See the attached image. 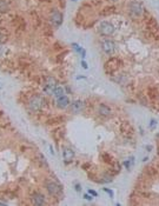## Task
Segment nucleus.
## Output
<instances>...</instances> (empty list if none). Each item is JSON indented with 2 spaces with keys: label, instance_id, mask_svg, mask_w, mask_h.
<instances>
[{
  "label": "nucleus",
  "instance_id": "obj_5",
  "mask_svg": "<svg viewBox=\"0 0 159 206\" xmlns=\"http://www.w3.org/2000/svg\"><path fill=\"white\" fill-rule=\"evenodd\" d=\"M51 21L55 27H59L63 24V14L59 11H53L51 14Z\"/></svg>",
  "mask_w": 159,
  "mask_h": 206
},
{
  "label": "nucleus",
  "instance_id": "obj_25",
  "mask_svg": "<svg viewBox=\"0 0 159 206\" xmlns=\"http://www.w3.org/2000/svg\"><path fill=\"white\" fill-rule=\"evenodd\" d=\"M146 148H147L149 151H151V150H152V146H150V145H149V146H146Z\"/></svg>",
  "mask_w": 159,
  "mask_h": 206
},
{
  "label": "nucleus",
  "instance_id": "obj_10",
  "mask_svg": "<svg viewBox=\"0 0 159 206\" xmlns=\"http://www.w3.org/2000/svg\"><path fill=\"white\" fill-rule=\"evenodd\" d=\"M70 105V99L66 96H63L60 98H57V106L59 108H66Z\"/></svg>",
  "mask_w": 159,
  "mask_h": 206
},
{
  "label": "nucleus",
  "instance_id": "obj_27",
  "mask_svg": "<svg viewBox=\"0 0 159 206\" xmlns=\"http://www.w3.org/2000/svg\"><path fill=\"white\" fill-rule=\"evenodd\" d=\"M0 42H1V37H0Z\"/></svg>",
  "mask_w": 159,
  "mask_h": 206
},
{
  "label": "nucleus",
  "instance_id": "obj_20",
  "mask_svg": "<svg viewBox=\"0 0 159 206\" xmlns=\"http://www.w3.org/2000/svg\"><path fill=\"white\" fill-rule=\"evenodd\" d=\"M84 198L86 200H92V199H93V196H91L90 193H87V194H84Z\"/></svg>",
  "mask_w": 159,
  "mask_h": 206
},
{
  "label": "nucleus",
  "instance_id": "obj_8",
  "mask_svg": "<svg viewBox=\"0 0 159 206\" xmlns=\"http://www.w3.org/2000/svg\"><path fill=\"white\" fill-rule=\"evenodd\" d=\"M63 155H64L65 163H66V164H68V163L73 159V157H74V152L72 151L71 148L64 147V148H63Z\"/></svg>",
  "mask_w": 159,
  "mask_h": 206
},
{
  "label": "nucleus",
  "instance_id": "obj_15",
  "mask_svg": "<svg viewBox=\"0 0 159 206\" xmlns=\"http://www.w3.org/2000/svg\"><path fill=\"white\" fill-rule=\"evenodd\" d=\"M71 46L73 47V50H74L75 52H78V53H80L81 52V50H83V47H80L78 44H75V42H72L71 44Z\"/></svg>",
  "mask_w": 159,
  "mask_h": 206
},
{
  "label": "nucleus",
  "instance_id": "obj_1",
  "mask_svg": "<svg viewBox=\"0 0 159 206\" xmlns=\"http://www.w3.org/2000/svg\"><path fill=\"white\" fill-rule=\"evenodd\" d=\"M28 106L32 111H39L41 110V107L44 106V99L40 96H34L33 98H31Z\"/></svg>",
  "mask_w": 159,
  "mask_h": 206
},
{
  "label": "nucleus",
  "instance_id": "obj_16",
  "mask_svg": "<svg viewBox=\"0 0 159 206\" xmlns=\"http://www.w3.org/2000/svg\"><path fill=\"white\" fill-rule=\"evenodd\" d=\"M131 164H133V158H131L130 160H126V162H124V166H125L127 170L131 167Z\"/></svg>",
  "mask_w": 159,
  "mask_h": 206
},
{
  "label": "nucleus",
  "instance_id": "obj_24",
  "mask_svg": "<svg viewBox=\"0 0 159 206\" xmlns=\"http://www.w3.org/2000/svg\"><path fill=\"white\" fill-rule=\"evenodd\" d=\"M50 150H51V153H52V154H54V151H53V147H52V146H50Z\"/></svg>",
  "mask_w": 159,
  "mask_h": 206
},
{
  "label": "nucleus",
  "instance_id": "obj_19",
  "mask_svg": "<svg viewBox=\"0 0 159 206\" xmlns=\"http://www.w3.org/2000/svg\"><path fill=\"white\" fill-rule=\"evenodd\" d=\"M157 125V121L154 120V119H152L151 120V123H150V128H154V126Z\"/></svg>",
  "mask_w": 159,
  "mask_h": 206
},
{
  "label": "nucleus",
  "instance_id": "obj_9",
  "mask_svg": "<svg viewBox=\"0 0 159 206\" xmlns=\"http://www.w3.org/2000/svg\"><path fill=\"white\" fill-rule=\"evenodd\" d=\"M83 110H84V104L80 100H75L71 104V111L73 113H80Z\"/></svg>",
  "mask_w": 159,
  "mask_h": 206
},
{
  "label": "nucleus",
  "instance_id": "obj_18",
  "mask_svg": "<svg viewBox=\"0 0 159 206\" xmlns=\"http://www.w3.org/2000/svg\"><path fill=\"white\" fill-rule=\"evenodd\" d=\"M87 193H90V194H91V196H93V197H97V196H98V193L95 192V191H93V190H90V189H88Z\"/></svg>",
  "mask_w": 159,
  "mask_h": 206
},
{
  "label": "nucleus",
  "instance_id": "obj_3",
  "mask_svg": "<svg viewBox=\"0 0 159 206\" xmlns=\"http://www.w3.org/2000/svg\"><path fill=\"white\" fill-rule=\"evenodd\" d=\"M102 48L106 54H111L115 50V44L112 40H110V39H105L102 42Z\"/></svg>",
  "mask_w": 159,
  "mask_h": 206
},
{
  "label": "nucleus",
  "instance_id": "obj_4",
  "mask_svg": "<svg viewBox=\"0 0 159 206\" xmlns=\"http://www.w3.org/2000/svg\"><path fill=\"white\" fill-rule=\"evenodd\" d=\"M55 87H57V80L52 77L47 78L46 84H45V92L48 93V94H53V91Z\"/></svg>",
  "mask_w": 159,
  "mask_h": 206
},
{
  "label": "nucleus",
  "instance_id": "obj_23",
  "mask_svg": "<svg viewBox=\"0 0 159 206\" xmlns=\"http://www.w3.org/2000/svg\"><path fill=\"white\" fill-rule=\"evenodd\" d=\"M75 191H77V192H80V191H81V186L79 185V184H77V185H75Z\"/></svg>",
  "mask_w": 159,
  "mask_h": 206
},
{
  "label": "nucleus",
  "instance_id": "obj_14",
  "mask_svg": "<svg viewBox=\"0 0 159 206\" xmlns=\"http://www.w3.org/2000/svg\"><path fill=\"white\" fill-rule=\"evenodd\" d=\"M8 10V5L5 0H0V12H6Z\"/></svg>",
  "mask_w": 159,
  "mask_h": 206
},
{
  "label": "nucleus",
  "instance_id": "obj_12",
  "mask_svg": "<svg viewBox=\"0 0 159 206\" xmlns=\"http://www.w3.org/2000/svg\"><path fill=\"white\" fill-rule=\"evenodd\" d=\"M32 198H33V203L35 204V205L40 206V205H43V204H45V197L43 196L41 193H34Z\"/></svg>",
  "mask_w": 159,
  "mask_h": 206
},
{
  "label": "nucleus",
  "instance_id": "obj_26",
  "mask_svg": "<svg viewBox=\"0 0 159 206\" xmlns=\"http://www.w3.org/2000/svg\"><path fill=\"white\" fill-rule=\"evenodd\" d=\"M111 1H117V0H111Z\"/></svg>",
  "mask_w": 159,
  "mask_h": 206
},
{
  "label": "nucleus",
  "instance_id": "obj_11",
  "mask_svg": "<svg viewBox=\"0 0 159 206\" xmlns=\"http://www.w3.org/2000/svg\"><path fill=\"white\" fill-rule=\"evenodd\" d=\"M98 112L100 116H103V117H107V116L111 114V108L108 106H106L105 104H100L98 107Z\"/></svg>",
  "mask_w": 159,
  "mask_h": 206
},
{
  "label": "nucleus",
  "instance_id": "obj_6",
  "mask_svg": "<svg viewBox=\"0 0 159 206\" xmlns=\"http://www.w3.org/2000/svg\"><path fill=\"white\" fill-rule=\"evenodd\" d=\"M46 189H47L48 192L51 193V194H53V196H57V194H59V193L61 192V187L54 181H48L47 184H46Z\"/></svg>",
  "mask_w": 159,
  "mask_h": 206
},
{
  "label": "nucleus",
  "instance_id": "obj_21",
  "mask_svg": "<svg viewBox=\"0 0 159 206\" xmlns=\"http://www.w3.org/2000/svg\"><path fill=\"white\" fill-rule=\"evenodd\" d=\"M80 55H81V58H83V59H85V57H86V51H85L84 48L81 50V52H80Z\"/></svg>",
  "mask_w": 159,
  "mask_h": 206
},
{
  "label": "nucleus",
  "instance_id": "obj_22",
  "mask_svg": "<svg viewBox=\"0 0 159 206\" xmlns=\"http://www.w3.org/2000/svg\"><path fill=\"white\" fill-rule=\"evenodd\" d=\"M81 66H83L85 70L88 68V66H87V64H86V61H85V60H83V61H81Z\"/></svg>",
  "mask_w": 159,
  "mask_h": 206
},
{
  "label": "nucleus",
  "instance_id": "obj_7",
  "mask_svg": "<svg viewBox=\"0 0 159 206\" xmlns=\"http://www.w3.org/2000/svg\"><path fill=\"white\" fill-rule=\"evenodd\" d=\"M130 12H131L133 17H139L143 13V7L138 3H132L131 6H130Z\"/></svg>",
  "mask_w": 159,
  "mask_h": 206
},
{
  "label": "nucleus",
  "instance_id": "obj_17",
  "mask_svg": "<svg viewBox=\"0 0 159 206\" xmlns=\"http://www.w3.org/2000/svg\"><path fill=\"white\" fill-rule=\"evenodd\" d=\"M104 191H105L106 193H108L111 198H113V196H114V193H113V191H112V190H110V189H104Z\"/></svg>",
  "mask_w": 159,
  "mask_h": 206
},
{
  "label": "nucleus",
  "instance_id": "obj_28",
  "mask_svg": "<svg viewBox=\"0 0 159 206\" xmlns=\"http://www.w3.org/2000/svg\"><path fill=\"white\" fill-rule=\"evenodd\" d=\"M72 1H77V0H72Z\"/></svg>",
  "mask_w": 159,
  "mask_h": 206
},
{
  "label": "nucleus",
  "instance_id": "obj_13",
  "mask_svg": "<svg viewBox=\"0 0 159 206\" xmlns=\"http://www.w3.org/2000/svg\"><path fill=\"white\" fill-rule=\"evenodd\" d=\"M53 96L55 97V98H60V97L65 96V89L63 88L61 86H57L53 91Z\"/></svg>",
  "mask_w": 159,
  "mask_h": 206
},
{
  "label": "nucleus",
  "instance_id": "obj_2",
  "mask_svg": "<svg viewBox=\"0 0 159 206\" xmlns=\"http://www.w3.org/2000/svg\"><path fill=\"white\" fill-rule=\"evenodd\" d=\"M99 32L102 33L103 35H111L113 32H114V27H113V25L110 24L108 21H104L100 24L99 26Z\"/></svg>",
  "mask_w": 159,
  "mask_h": 206
}]
</instances>
